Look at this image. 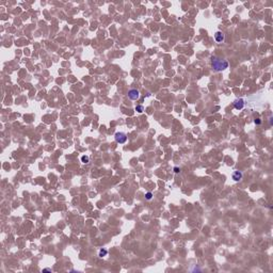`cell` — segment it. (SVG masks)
Masks as SVG:
<instances>
[{
    "label": "cell",
    "mask_w": 273,
    "mask_h": 273,
    "mask_svg": "<svg viewBox=\"0 0 273 273\" xmlns=\"http://www.w3.org/2000/svg\"><path fill=\"white\" fill-rule=\"evenodd\" d=\"M211 66L215 70L221 72V70H224L228 67V62L223 60V59L217 58V57H211Z\"/></svg>",
    "instance_id": "cell-1"
},
{
    "label": "cell",
    "mask_w": 273,
    "mask_h": 273,
    "mask_svg": "<svg viewBox=\"0 0 273 273\" xmlns=\"http://www.w3.org/2000/svg\"><path fill=\"white\" fill-rule=\"evenodd\" d=\"M114 138H115V141L120 144H124L127 141V136L125 132H116Z\"/></svg>",
    "instance_id": "cell-2"
},
{
    "label": "cell",
    "mask_w": 273,
    "mask_h": 273,
    "mask_svg": "<svg viewBox=\"0 0 273 273\" xmlns=\"http://www.w3.org/2000/svg\"><path fill=\"white\" fill-rule=\"evenodd\" d=\"M128 97H129L130 99H132V100H137V99L140 97V92L136 89L129 90V92H128Z\"/></svg>",
    "instance_id": "cell-3"
},
{
    "label": "cell",
    "mask_w": 273,
    "mask_h": 273,
    "mask_svg": "<svg viewBox=\"0 0 273 273\" xmlns=\"http://www.w3.org/2000/svg\"><path fill=\"white\" fill-rule=\"evenodd\" d=\"M232 105H234V108L236 109V110H241V109L244 107V100L242 98L236 99V100L232 103Z\"/></svg>",
    "instance_id": "cell-4"
},
{
    "label": "cell",
    "mask_w": 273,
    "mask_h": 273,
    "mask_svg": "<svg viewBox=\"0 0 273 273\" xmlns=\"http://www.w3.org/2000/svg\"><path fill=\"white\" fill-rule=\"evenodd\" d=\"M224 39H225V35H224V33L223 32H221V31H217L215 32V40L217 41L218 43H222L223 41H224Z\"/></svg>",
    "instance_id": "cell-5"
},
{
    "label": "cell",
    "mask_w": 273,
    "mask_h": 273,
    "mask_svg": "<svg viewBox=\"0 0 273 273\" xmlns=\"http://www.w3.org/2000/svg\"><path fill=\"white\" fill-rule=\"evenodd\" d=\"M242 178V173L240 172V171H235L234 173H232V179L235 180V181H239Z\"/></svg>",
    "instance_id": "cell-6"
},
{
    "label": "cell",
    "mask_w": 273,
    "mask_h": 273,
    "mask_svg": "<svg viewBox=\"0 0 273 273\" xmlns=\"http://www.w3.org/2000/svg\"><path fill=\"white\" fill-rule=\"evenodd\" d=\"M107 254H108V251L106 250V249H101V250H99V257H104V256H106Z\"/></svg>",
    "instance_id": "cell-7"
},
{
    "label": "cell",
    "mask_w": 273,
    "mask_h": 273,
    "mask_svg": "<svg viewBox=\"0 0 273 273\" xmlns=\"http://www.w3.org/2000/svg\"><path fill=\"white\" fill-rule=\"evenodd\" d=\"M143 110H144V108H143V106H142V105H139V106L136 107V111H138L139 113H142V112H143Z\"/></svg>",
    "instance_id": "cell-8"
},
{
    "label": "cell",
    "mask_w": 273,
    "mask_h": 273,
    "mask_svg": "<svg viewBox=\"0 0 273 273\" xmlns=\"http://www.w3.org/2000/svg\"><path fill=\"white\" fill-rule=\"evenodd\" d=\"M89 160H90V159H89L87 156H82V157H81V161L83 163H87V162H89Z\"/></svg>",
    "instance_id": "cell-9"
},
{
    "label": "cell",
    "mask_w": 273,
    "mask_h": 273,
    "mask_svg": "<svg viewBox=\"0 0 273 273\" xmlns=\"http://www.w3.org/2000/svg\"><path fill=\"white\" fill-rule=\"evenodd\" d=\"M151 197H153V193H151V192H147V193L145 194V198H146V200H151Z\"/></svg>",
    "instance_id": "cell-10"
},
{
    "label": "cell",
    "mask_w": 273,
    "mask_h": 273,
    "mask_svg": "<svg viewBox=\"0 0 273 273\" xmlns=\"http://www.w3.org/2000/svg\"><path fill=\"white\" fill-rule=\"evenodd\" d=\"M255 124H257V125H259V124H260V121L258 120V118H257V120H255Z\"/></svg>",
    "instance_id": "cell-11"
},
{
    "label": "cell",
    "mask_w": 273,
    "mask_h": 273,
    "mask_svg": "<svg viewBox=\"0 0 273 273\" xmlns=\"http://www.w3.org/2000/svg\"><path fill=\"white\" fill-rule=\"evenodd\" d=\"M174 171H175V173H178V172H179V171H180V170H179V168H174Z\"/></svg>",
    "instance_id": "cell-12"
}]
</instances>
